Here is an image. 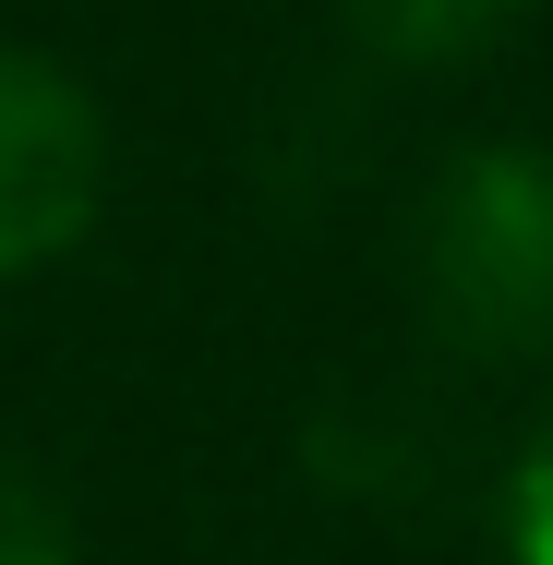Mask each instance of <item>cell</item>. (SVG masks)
I'll return each instance as SVG.
<instances>
[{
  "instance_id": "2",
  "label": "cell",
  "mask_w": 553,
  "mask_h": 565,
  "mask_svg": "<svg viewBox=\"0 0 553 565\" xmlns=\"http://www.w3.org/2000/svg\"><path fill=\"white\" fill-rule=\"evenodd\" d=\"M109 205V120L49 49H0V277L61 265Z\"/></svg>"
},
{
  "instance_id": "4",
  "label": "cell",
  "mask_w": 553,
  "mask_h": 565,
  "mask_svg": "<svg viewBox=\"0 0 553 565\" xmlns=\"http://www.w3.org/2000/svg\"><path fill=\"white\" fill-rule=\"evenodd\" d=\"M0 565H85L61 493H49L36 469H12V457H0Z\"/></svg>"
},
{
  "instance_id": "1",
  "label": "cell",
  "mask_w": 553,
  "mask_h": 565,
  "mask_svg": "<svg viewBox=\"0 0 553 565\" xmlns=\"http://www.w3.org/2000/svg\"><path fill=\"white\" fill-rule=\"evenodd\" d=\"M410 301L469 361H553V145H457L410 205Z\"/></svg>"
},
{
  "instance_id": "3",
  "label": "cell",
  "mask_w": 553,
  "mask_h": 565,
  "mask_svg": "<svg viewBox=\"0 0 553 565\" xmlns=\"http://www.w3.org/2000/svg\"><path fill=\"white\" fill-rule=\"evenodd\" d=\"M542 0H337L349 49L385 73H469L481 49H506Z\"/></svg>"
},
{
  "instance_id": "5",
  "label": "cell",
  "mask_w": 553,
  "mask_h": 565,
  "mask_svg": "<svg viewBox=\"0 0 553 565\" xmlns=\"http://www.w3.org/2000/svg\"><path fill=\"white\" fill-rule=\"evenodd\" d=\"M506 565H553V409L506 469Z\"/></svg>"
}]
</instances>
